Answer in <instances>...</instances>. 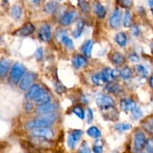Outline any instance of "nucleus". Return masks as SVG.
Segmentation results:
<instances>
[{
  "mask_svg": "<svg viewBox=\"0 0 153 153\" xmlns=\"http://www.w3.org/2000/svg\"><path fill=\"white\" fill-rule=\"evenodd\" d=\"M84 28V22L83 21L80 20L77 22L76 24V26L75 28V29L73 31V36L75 38H79L82 35V33L83 31Z\"/></svg>",
  "mask_w": 153,
  "mask_h": 153,
  "instance_id": "25",
  "label": "nucleus"
},
{
  "mask_svg": "<svg viewBox=\"0 0 153 153\" xmlns=\"http://www.w3.org/2000/svg\"><path fill=\"white\" fill-rule=\"evenodd\" d=\"M64 35H67V32H66V31H64V30L62 29V28H58V29H57L56 32H55V37L57 40H60L61 39V37Z\"/></svg>",
  "mask_w": 153,
  "mask_h": 153,
  "instance_id": "41",
  "label": "nucleus"
},
{
  "mask_svg": "<svg viewBox=\"0 0 153 153\" xmlns=\"http://www.w3.org/2000/svg\"><path fill=\"white\" fill-rule=\"evenodd\" d=\"M58 108L56 105L55 104H46L43 105H39L36 109V113L40 115L46 114L53 113L56 109Z\"/></svg>",
  "mask_w": 153,
  "mask_h": 153,
  "instance_id": "12",
  "label": "nucleus"
},
{
  "mask_svg": "<svg viewBox=\"0 0 153 153\" xmlns=\"http://www.w3.org/2000/svg\"><path fill=\"white\" fill-rule=\"evenodd\" d=\"M72 63H73V67L76 69L83 68L88 65V61L86 58L81 55H77L73 57Z\"/></svg>",
  "mask_w": 153,
  "mask_h": 153,
  "instance_id": "15",
  "label": "nucleus"
},
{
  "mask_svg": "<svg viewBox=\"0 0 153 153\" xmlns=\"http://www.w3.org/2000/svg\"><path fill=\"white\" fill-rule=\"evenodd\" d=\"M101 111L105 120L115 121L118 119V112L114 106H110V107L102 109Z\"/></svg>",
  "mask_w": 153,
  "mask_h": 153,
  "instance_id": "7",
  "label": "nucleus"
},
{
  "mask_svg": "<svg viewBox=\"0 0 153 153\" xmlns=\"http://www.w3.org/2000/svg\"><path fill=\"white\" fill-rule=\"evenodd\" d=\"M83 134V131L82 130H73V131L70 133L69 134L68 139H67V144H68L69 148L70 149H74L76 143L80 140Z\"/></svg>",
  "mask_w": 153,
  "mask_h": 153,
  "instance_id": "5",
  "label": "nucleus"
},
{
  "mask_svg": "<svg viewBox=\"0 0 153 153\" xmlns=\"http://www.w3.org/2000/svg\"><path fill=\"white\" fill-rule=\"evenodd\" d=\"M36 104L38 105H43L49 104L51 102V97L49 93L46 91L45 90H42L40 94L37 96V98L34 100Z\"/></svg>",
  "mask_w": 153,
  "mask_h": 153,
  "instance_id": "13",
  "label": "nucleus"
},
{
  "mask_svg": "<svg viewBox=\"0 0 153 153\" xmlns=\"http://www.w3.org/2000/svg\"><path fill=\"white\" fill-rule=\"evenodd\" d=\"M91 80H92L93 83L97 86H102L105 84V81L103 80L101 73H95L94 75H93Z\"/></svg>",
  "mask_w": 153,
  "mask_h": 153,
  "instance_id": "29",
  "label": "nucleus"
},
{
  "mask_svg": "<svg viewBox=\"0 0 153 153\" xmlns=\"http://www.w3.org/2000/svg\"><path fill=\"white\" fill-rule=\"evenodd\" d=\"M115 42L120 46H125L127 43L126 34L124 32H119L114 37Z\"/></svg>",
  "mask_w": 153,
  "mask_h": 153,
  "instance_id": "23",
  "label": "nucleus"
},
{
  "mask_svg": "<svg viewBox=\"0 0 153 153\" xmlns=\"http://www.w3.org/2000/svg\"><path fill=\"white\" fill-rule=\"evenodd\" d=\"M130 112L131 114V117L134 120L139 119V118H140L143 116V112H142L141 109L140 108V107L137 104L132 108V109H131Z\"/></svg>",
  "mask_w": 153,
  "mask_h": 153,
  "instance_id": "30",
  "label": "nucleus"
},
{
  "mask_svg": "<svg viewBox=\"0 0 153 153\" xmlns=\"http://www.w3.org/2000/svg\"><path fill=\"white\" fill-rule=\"evenodd\" d=\"M119 76H120V71L117 69H114V70H112V78L114 79H117Z\"/></svg>",
  "mask_w": 153,
  "mask_h": 153,
  "instance_id": "48",
  "label": "nucleus"
},
{
  "mask_svg": "<svg viewBox=\"0 0 153 153\" xmlns=\"http://www.w3.org/2000/svg\"><path fill=\"white\" fill-rule=\"evenodd\" d=\"M94 119V114H93V111L91 108L88 109V123H91Z\"/></svg>",
  "mask_w": 153,
  "mask_h": 153,
  "instance_id": "46",
  "label": "nucleus"
},
{
  "mask_svg": "<svg viewBox=\"0 0 153 153\" xmlns=\"http://www.w3.org/2000/svg\"><path fill=\"white\" fill-rule=\"evenodd\" d=\"M131 32H132L133 35L135 36V37H137L140 34V29H139L138 26L137 25H134L131 28Z\"/></svg>",
  "mask_w": 153,
  "mask_h": 153,
  "instance_id": "47",
  "label": "nucleus"
},
{
  "mask_svg": "<svg viewBox=\"0 0 153 153\" xmlns=\"http://www.w3.org/2000/svg\"><path fill=\"white\" fill-rule=\"evenodd\" d=\"M76 17H77V13L75 11L66 12L60 18V23L62 25L67 26L74 22Z\"/></svg>",
  "mask_w": 153,
  "mask_h": 153,
  "instance_id": "10",
  "label": "nucleus"
},
{
  "mask_svg": "<svg viewBox=\"0 0 153 153\" xmlns=\"http://www.w3.org/2000/svg\"><path fill=\"white\" fill-rule=\"evenodd\" d=\"M79 7L81 9L82 11H83L84 13H88L89 11V5H88V3L85 1H79Z\"/></svg>",
  "mask_w": 153,
  "mask_h": 153,
  "instance_id": "40",
  "label": "nucleus"
},
{
  "mask_svg": "<svg viewBox=\"0 0 153 153\" xmlns=\"http://www.w3.org/2000/svg\"><path fill=\"white\" fill-rule=\"evenodd\" d=\"M111 62L116 66H121L125 63V58L120 52H114L111 56Z\"/></svg>",
  "mask_w": 153,
  "mask_h": 153,
  "instance_id": "22",
  "label": "nucleus"
},
{
  "mask_svg": "<svg viewBox=\"0 0 153 153\" xmlns=\"http://www.w3.org/2000/svg\"><path fill=\"white\" fill-rule=\"evenodd\" d=\"M94 11L100 19H103L106 15L105 8L100 2H96L95 5H94Z\"/></svg>",
  "mask_w": 153,
  "mask_h": 153,
  "instance_id": "21",
  "label": "nucleus"
},
{
  "mask_svg": "<svg viewBox=\"0 0 153 153\" xmlns=\"http://www.w3.org/2000/svg\"><path fill=\"white\" fill-rule=\"evenodd\" d=\"M136 105L134 101L130 99H123L120 102V108L123 111L130 112L132 108Z\"/></svg>",
  "mask_w": 153,
  "mask_h": 153,
  "instance_id": "19",
  "label": "nucleus"
},
{
  "mask_svg": "<svg viewBox=\"0 0 153 153\" xmlns=\"http://www.w3.org/2000/svg\"><path fill=\"white\" fill-rule=\"evenodd\" d=\"M146 150L149 153H153V140H149L146 143Z\"/></svg>",
  "mask_w": 153,
  "mask_h": 153,
  "instance_id": "44",
  "label": "nucleus"
},
{
  "mask_svg": "<svg viewBox=\"0 0 153 153\" xmlns=\"http://www.w3.org/2000/svg\"><path fill=\"white\" fill-rule=\"evenodd\" d=\"M55 89L58 94H62L64 91H66V88L63 86L61 84L56 83L55 85Z\"/></svg>",
  "mask_w": 153,
  "mask_h": 153,
  "instance_id": "43",
  "label": "nucleus"
},
{
  "mask_svg": "<svg viewBox=\"0 0 153 153\" xmlns=\"http://www.w3.org/2000/svg\"><path fill=\"white\" fill-rule=\"evenodd\" d=\"M93 152L94 153H103V144L100 140L96 141L93 147Z\"/></svg>",
  "mask_w": 153,
  "mask_h": 153,
  "instance_id": "38",
  "label": "nucleus"
},
{
  "mask_svg": "<svg viewBox=\"0 0 153 153\" xmlns=\"http://www.w3.org/2000/svg\"><path fill=\"white\" fill-rule=\"evenodd\" d=\"M149 85H150L151 88L153 89V75H152L151 77L149 78Z\"/></svg>",
  "mask_w": 153,
  "mask_h": 153,
  "instance_id": "52",
  "label": "nucleus"
},
{
  "mask_svg": "<svg viewBox=\"0 0 153 153\" xmlns=\"http://www.w3.org/2000/svg\"><path fill=\"white\" fill-rule=\"evenodd\" d=\"M42 88L38 85H33L26 93V99L28 100H34L42 91Z\"/></svg>",
  "mask_w": 153,
  "mask_h": 153,
  "instance_id": "14",
  "label": "nucleus"
},
{
  "mask_svg": "<svg viewBox=\"0 0 153 153\" xmlns=\"http://www.w3.org/2000/svg\"><path fill=\"white\" fill-rule=\"evenodd\" d=\"M135 72L138 76H140L142 78H146L149 74L148 70H146V67L144 66L141 65V64H138V65L135 66Z\"/></svg>",
  "mask_w": 153,
  "mask_h": 153,
  "instance_id": "31",
  "label": "nucleus"
},
{
  "mask_svg": "<svg viewBox=\"0 0 153 153\" xmlns=\"http://www.w3.org/2000/svg\"><path fill=\"white\" fill-rule=\"evenodd\" d=\"M10 69V61L7 59L0 61V79H3L7 76Z\"/></svg>",
  "mask_w": 153,
  "mask_h": 153,
  "instance_id": "18",
  "label": "nucleus"
},
{
  "mask_svg": "<svg viewBox=\"0 0 153 153\" xmlns=\"http://www.w3.org/2000/svg\"><path fill=\"white\" fill-rule=\"evenodd\" d=\"M60 41L63 43L64 46L66 48H67L68 49H73L74 48V44H73V42L70 37H67V35H64L61 37V39L60 40Z\"/></svg>",
  "mask_w": 153,
  "mask_h": 153,
  "instance_id": "32",
  "label": "nucleus"
},
{
  "mask_svg": "<svg viewBox=\"0 0 153 153\" xmlns=\"http://www.w3.org/2000/svg\"><path fill=\"white\" fill-rule=\"evenodd\" d=\"M101 75L105 83L106 82H111V80L113 79V78H112V70L109 67H106V68L103 69Z\"/></svg>",
  "mask_w": 153,
  "mask_h": 153,
  "instance_id": "26",
  "label": "nucleus"
},
{
  "mask_svg": "<svg viewBox=\"0 0 153 153\" xmlns=\"http://www.w3.org/2000/svg\"><path fill=\"white\" fill-rule=\"evenodd\" d=\"M10 14L13 19L18 20L20 19L21 15H22V9L19 6L13 5L10 9Z\"/></svg>",
  "mask_w": 153,
  "mask_h": 153,
  "instance_id": "27",
  "label": "nucleus"
},
{
  "mask_svg": "<svg viewBox=\"0 0 153 153\" xmlns=\"http://www.w3.org/2000/svg\"><path fill=\"white\" fill-rule=\"evenodd\" d=\"M148 4H149V7H150V10L151 11H152V13L153 15V0H149V1H148Z\"/></svg>",
  "mask_w": 153,
  "mask_h": 153,
  "instance_id": "51",
  "label": "nucleus"
},
{
  "mask_svg": "<svg viewBox=\"0 0 153 153\" xmlns=\"http://www.w3.org/2000/svg\"><path fill=\"white\" fill-rule=\"evenodd\" d=\"M131 125L129 123H118L114 126V128L118 131H126L131 129Z\"/></svg>",
  "mask_w": 153,
  "mask_h": 153,
  "instance_id": "36",
  "label": "nucleus"
},
{
  "mask_svg": "<svg viewBox=\"0 0 153 153\" xmlns=\"http://www.w3.org/2000/svg\"><path fill=\"white\" fill-rule=\"evenodd\" d=\"M34 30H35V27L33 25V24L27 23L26 25H24L23 27L19 28V29L16 31V34H17L18 36H19V37H27V36L32 34L34 31Z\"/></svg>",
  "mask_w": 153,
  "mask_h": 153,
  "instance_id": "16",
  "label": "nucleus"
},
{
  "mask_svg": "<svg viewBox=\"0 0 153 153\" xmlns=\"http://www.w3.org/2000/svg\"><path fill=\"white\" fill-rule=\"evenodd\" d=\"M121 22V12L118 7H117L113 12V13L111 16L110 19H109V24H110L111 28L114 29H117L120 25Z\"/></svg>",
  "mask_w": 153,
  "mask_h": 153,
  "instance_id": "9",
  "label": "nucleus"
},
{
  "mask_svg": "<svg viewBox=\"0 0 153 153\" xmlns=\"http://www.w3.org/2000/svg\"><path fill=\"white\" fill-rule=\"evenodd\" d=\"M96 102L100 110L110 106H114V101L112 97L106 96L105 94H98L96 97Z\"/></svg>",
  "mask_w": 153,
  "mask_h": 153,
  "instance_id": "4",
  "label": "nucleus"
},
{
  "mask_svg": "<svg viewBox=\"0 0 153 153\" xmlns=\"http://www.w3.org/2000/svg\"><path fill=\"white\" fill-rule=\"evenodd\" d=\"M43 51L41 47H39L38 49L36 50L35 53H34V58H36L37 61H40L43 58Z\"/></svg>",
  "mask_w": 153,
  "mask_h": 153,
  "instance_id": "42",
  "label": "nucleus"
},
{
  "mask_svg": "<svg viewBox=\"0 0 153 153\" xmlns=\"http://www.w3.org/2000/svg\"><path fill=\"white\" fill-rule=\"evenodd\" d=\"M32 134L36 137H41L49 140L52 139L54 137V133L52 130L49 128H38V129L32 130Z\"/></svg>",
  "mask_w": 153,
  "mask_h": 153,
  "instance_id": "8",
  "label": "nucleus"
},
{
  "mask_svg": "<svg viewBox=\"0 0 153 153\" xmlns=\"http://www.w3.org/2000/svg\"><path fill=\"white\" fill-rule=\"evenodd\" d=\"M128 59H129V61H131V62L136 63L138 62V61H140V57H139L136 53H132L128 56Z\"/></svg>",
  "mask_w": 153,
  "mask_h": 153,
  "instance_id": "45",
  "label": "nucleus"
},
{
  "mask_svg": "<svg viewBox=\"0 0 153 153\" xmlns=\"http://www.w3.org/2000/svg\"><path fill=\"white\" fill-rule=\"evenodd\" d=\"M73 113L75 115L78 117L79 118H80L81 120H84L85 118V111L80 106H76L75 108H73Z\"/></svg>",
  "mask_w": 153,
  "mask_h": 153,
  "instance_id": "34",
  "label": "nucleus"
},
{
  "mask_svg": "<svg viewBox=\"0 0 153 153\" xmlns=\"http://www.w3.org/2000/svg\"><path fill=\"white\" fill-rule=\"evenodd\" d=\"M131 70L128 67H125L120 71V77L124 80H128L131 76Z\"/></svg>",
  "mask_w": 153,
  "mask_h": 153,
  "instance_id": "33",
  "label": "nucleus"
},
{
  "mask_svg": "<svg viewBox=\"0 0 153 153\" xmlns=\"http://www.w3.org/2000/svg\"><path fill=\"white\" fill-rule=\"evenodd\" d=\"M93 46H94V42L91 40H87L82 46V52H83L84 55H85L88 58H90L91 56V54H92V49H93Z\"/></svg>",
  "mask_w": 153,
  "mask_h": 153,
  "instance_id": "20",
  "label": "nucleus"
},
{
  "mask_svg": "<svg viewBox=\"0 0 153 153\" xmlns=\"http://www.w3.org/2000/svg\"><path fill=\"white\" fill-rule=\"evenodd\" d=\"M35 79V75L33 73H27L22 76L20 80V84H19V88L22 91H26L29 89L32 86L33 82Z\"/></svg>",
  "mask_w": 153,
  "mask_h": 153,
  "instance_id": "6",
  "label": "nucleus"
},
{
  "mask_svg": "<svg viewBox=\"0 0 153 153\" xmlns=\"http://www.w3.org/2000/svg\"><path fill=\"white\" fill-rule=\"evenodd\" d=\"M58 9V3L55 1H51L45 4L44 11L47 13H54Z\"/></svg>",
  "mask_w": 153,
  "mask_h": 153,
  "instance_id": "24",
  "label": "nucleus"
},
{
  "mask_svg": "<svg viewBox=\"0 0 153 153\" xmlns=\"http://www.w3.org/2000/svg\"><path fill=\"white\" fill-rule=\"evenodd\" d=\"M32 108H33L32 105H31L30 102L26 103V104H25V109L26 110L27 112L31 111L32 110Z\"/></svg>",
  "mask_w": 153,
  "mask_h": 153,
  "instance_id": "50",
  "label": "nucleus"
},
{
  "mask_svg": "<svg viewBox=\"0 0 153 153\" xmlns=\"http://www.w3.org/2000/svg\"><path fill=\"white\" fill-rule=\"evenodd\" d=\"M146 143V135L143 132L139 131H137L134 137V151L139 152L145 147Z\"/></svg>",
  "mask_w": 153,
  "mask_h": 153,
  "instance_id": "3",
  "label": "nucleus"
},
{
  "mask_svg": "<svg viewBox=\"0 0 153 153\" xmlns=\"http://www.w3.org/2000/svg\"><path fill=\"white\" fill-rule=\"evenodd\" d=\"M51 126H52L51 123L40 117L37 119L27 122L25 125V128L26 130H34L38 128H49Z\"/></svg>",
  "mask_w": 153,
  "mask_h": 153,
  "instance_id": "2",
  "label": "nucleus"
},
{
  "mask_svg": "<svg viewBox=\"0 0 153 153\" xmlns=\"http://www.w3.org/2000/svg\"><path fill=\"white\" fill-rule=\"evenodd\" d=\"M122 6L126 7H131V4H132V1H128V0H124V1H120Z\"/></svg>",
  "mask_w": 153,
  "mask_h": 153,
  "instance_id": "49",
  "label": "nucleus"
},
{
  "mask_svg": "<svg viewBox=\"0 0 153 153\" xmlns=\"http://www.w3.org/2000/svg\"><path fill=\"white\" fill-rule=\"evenodd\" d=\"M105 91L108 93H112V94H115L117 95H118V94H120L121 93H123V89L121 88V87L120 85H117L116 83L110 82L105 87Z\"/></svg>",
  "mask_w": 153,
  "mask_h": 153,
  "instance_id": "17",
  "label": "nucleus"
},
{
  "mask_svg": "<svg viewBox=\"0 0 153 153\" xmlns=\"http://www.w3.org/2000/svg\"><path fill=\"white\" fill-rule=\"evenodd\" d=\"M87 134L90 136L92 138L97 139L101 136V131H100L97 127L96 126H91V128H89L87 131Z\"/></svg>",
  "mask_w": 153,
  "mask_h": 153,
  "instance_id": "28",
  "label": "nucleus"
},
{
  "mask_svg": "<svg viewBox=\"0 0 153 153\" xmlns=\"http://www.w3.org/2000/svg\"><path fill=\"white\" fill-rule=\"evenodd\" d=\"M33 143H35L36 145L39 146L40 147H46L47 145L49 144L47 139L41 138V137H35Z\"/></svg>",
  "mask_w": 153,
  "mask_h": 153,
  "instance_id": "37",
  "label": "nucleus"
},
{
  "mask_svg": "<svg viewBox=\"0 0 153 153\" xmlns=\"http://www.w3.org/2000/svg\"><path fill=\"white\" fill-rule=\"evenodd\" d=\"M0 40H1V39H0Z\"/></svg>",
  "mask_w": 153,
  "mask_h": 153,
  "instance_id": "53",
  "label": "nucleus"
},
{
  "mask_svg": "<svg viewBox=\"0 0 153 153\" xmlns=\"http://www.w3.org/2000/svg\"><path fill=\"white\" fill-rule=\"evenodd\" d=\"M25 68L22 64L20 63H15L11 67L10 73V79L12 83L17 84L22 76L25 75Z\"/></svg>",
  "mask_w": 153,
  "mask_h": 153,
  "instance_id": "1",
  "label": "nucleus"
},
{
  "mask_svg": "<svg viewBox=\"0 0 153 153\" xmlns=\"http://www.w3.org/2000/svg\"><path fill=\"white\" fill-rule=\"evenodd\" d=\"M78 153H91L89 146H88L86 142H83V143L81 145L80 148L78 151Z\"/></svg>",
  "mask_w": 153,
  "mask_h": 153,
  "instance_id": "39",
  "label": "nucleus"
},
{
  "mask_svg": "<svg viewBox=\"0 0 153 153\" xmlns=\"http://www.w3.org/2000/svg\"><path fill=\"white\" fill-rule=\"evenodd\" d=\"M39 38L43 42H48L51 39V28L48 24H43L41 25L38 31Z\"/></svg>",
  "mask_w": 153,
  "mask_h": 153,
  "instance_id": "11",
  "label": "nucleus"
},
{
  "mask_svg": "<svg viewBox=\"0 0 153 153\" xmlns=\"http://www.w3.org/2000/svg\"><path fill=\"white\" fill-rule=\"evenodd\" d=\"M131 22H132V19H131V13H130L129 10H126L123 18L124 26L128 28V27H130L131 25Z\"/></svg>",
  "mask_w": 153,
  "mask_h": 153,
  "instance_id": "35",
  "label": "nucleus"
}]
</instances>
